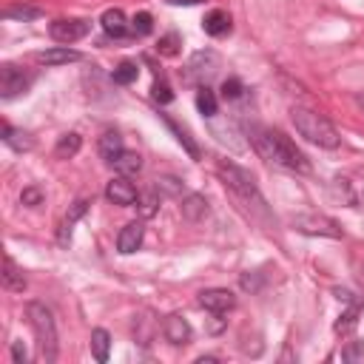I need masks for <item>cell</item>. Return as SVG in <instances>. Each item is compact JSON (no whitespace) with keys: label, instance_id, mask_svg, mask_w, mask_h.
Listing matches in <instances>:
<instances>
[{"label":"cell","instance_id":"1","mask_svg":"<svg viewBox=\"0 0 364 364\" xmlns=\"http://www.w3.org/2000/svg\"><path fill=\"white\" fill-rule=\"evenodd\" d=\"M245 134L254 151L259 154V159H265L268 165L290 171V174H310V159L282 131L268 128V125H245Z\"/></svg>","mask_w":364,"mask_h":364},{"label":"cell","instance_id":"2","mask_svg":"<svg viewBox=\"0 0 364 364\" xmlns=\"http://www.w3.org/2000/svg\"><path fill=\"white\" fill-rule=\"evenodd\" d=\"M217 174L222 179V186L231 191V197L237 200V205L254 220V222H262V225H271L276 222L271 208H268V200L262 197L256 179L251 176V171H245L242 165L231 162V159H220L217 162Z\"/></svg>","mask_w":364,"mask_h":364},{"label":"cell","instance_id":"3","mask_svg":"<svg viewBox=\"0 0 364 364\" xmlns=\"http://www.w3.org/2000/svg\"><path fill=\"white\" fill-rule=\"evenodd\" d=\"M290 120H293L296 131H299L307 142H313V145H319V148H339L341 137H339L336 125H333L324 114H319V111H313V108H307V106H293V108H290Z\"/></svg>","mask_w":364,"mask_h":364},{"label":"cell","instance_id":"4","mask_svg":"<svg viewBox=\"0 0 364 364\" xmlns=\"http://www.w3.org/2000/svg\"><path fill=\"white\" fill-rule=\"evenodd\" d=\"M26 316H29V324H32L35 339H38V358L46 361V364H55L57 361V350H60L55 313L43 302H29L26 305Z\"/></svg>","mask_w":364,"mask_h":364},{"label":"cell","instance_id":"5","mask_svg":"<svg viewBox=\"0 0 364 364\" xmlns=\"http://www.w3.org/2000/svg\"><path fill=\"white\" fill-rule=\"evenodd\" d=\"M222 69V60L214 49H203L197 55H191L186 72H182V80L191 83V86H208V80Z\"/></svg>","mask_w":364,"mask_h":364},{"label":"cell","instance_id":"6","mask_svg":"<svg viewBox=\"0 0 364 364\" xmlns=\"http://www.w3.org/2000/svg\"><path fill=\"white\" fill-rule=\"evenodd\" d=\"M293 228L299 234H307V237H327V239H341V228L336 220L324 217V214H302L293 220Z\"/></svg>","mask_w":364,"mask_h":364},{"label":"cell","instance_id":"7","mask_svg":"<svg viewBox=\"0 0 364 364\" xmlns=\"http://www.w3.org/2000/svg\"><path fill=\"white\" fill-rule=\"evenodd\" d=\"M29 86H32V77L23 69H18L15 63H4V66H0V100L9 103L15 97L26 94Z\"/></svg>","mask_w":364,"mask_h":364},{"label":"cell","instance_id":"8","mask_svg":"<svg viewBox=\"0 0 364 364\" xmlns=\"http://www.w3.org/2000/svg\"><path fill=\"white\" fill-rule=\"evenodd\" d=\"M91 32V21H83V18H60L49 26V35L55 43L60 46H69V43H77L83 40L86 35Z\"/></svg>","mask_w":364,"mask_h":364},{"label":"cell","instance_id":"9","mask_svg":"<svg viewBox=\"0 0 364 364\" xmlns=\"http://www.w3.org/2000/svg\"><path fill=\"white\" fill-rule=\"evenodd\" d=\"M197 302H200L203 310H208V313H214V316H222V313H228V310L237 307V296H234L228 288H208V290L200 293Z\"/></svg>","mask_w":364,"mask_h":364},{"label":"cell","instance_id":"10","mask_svg":"<svg viewBox=\"0 0 364 364\" xmlns=\"http://www.w3.org/2000/svg\"><path fill=\"white\" fill-rule=\"evenodd\" d=\"M106 200L120 208H131L134 203H140V194L134 188V182H128V176H117L106 186Z\"/></svg>","mask_w":364,"mask_h":364},{"label":"cell","instance_id":"11","mask_svg":"<svg viewBox=\"0 0 364 364\" xmlns=\"http://www.w3.org/2000/svg\"><path fill=\"white\" fill-rule=\"evenodd\" d=\"M162 336H165L168 344H174V347L188 344V341H191V324H188V319L179 316V313L165 316V322H162Z\"/></svg>","mask_w":364,"mask_h":364},{"label":"cell","instance_id":"12","mask_svg":"<svg viewBox=\"0 0 364 364\" xmlns=\"http://www.w3.org/2000/svg\"><path fill=\"white\" fill-rule=\"evenodd\" d=\"M100 26H103V32H106L108 38H114V40H125V38L131 35V26H128L123 9H106L103 18H100Z\"/></svg>","mask_w":364,"mask_h":364},{"label":"cell","instance_id":"13","mask_svg":"<svg viewBox=\"0 0 364 364\" xmlns=\"http://www.w3.org/2000/svg\"><path fill=\"white\" fill-rule=\"evenodd\" d=\"M142 237H145V225L140 222V220H134V222H128L123 231H120V237H117V251L120 254H137L140 251V245H142Z\"/></svg>","mask_w":364,"mask_h":364},{"label":"cell","instance_id":"14","mask_svg":"<svg viewBox=\"0 0 364 364\" xmlns=\"http://www.w3.org/2000/svg\"><path fill=\"white\" fill-rule=\"evenodd\" d=\"M35 60H38L40 66H69V63L83 60V55H80V52H74V49H69V46H55V49L38 52V55H35Z\"/></svg>","mask_w":364,"mask_h":364},{"label":"cell","instance_id":"15","mask_svg":"<svg viewBox=\"0 0 364 364\" xmlns=\"http://www.w3.org/2000/svg\"><path fill=\"white\" fill-rule=\"evenodd\" d=\"M86 211H89V200H77V203L72 205V211L66 214V220H63V225H60V231H57V242H60L63 248L72 242V231H74L77 220L86 217Z\"/></svg>","mask_w":364,"mask_h":364},{"label":"cell","instance_id":"16","mask_svg":"<svg viewBox=\"0 0 364 364\" xmlns=\"http://www.w3.org/2000/svg\"><path fill=\"white\" fill-rule=\"evenodd\" d=\"M162 123H165V128H168V131H171V134L176 137V142H179L182 148L188 151V157H191V159H200V157H203V151H200V145H197V142L191 140L188 128H182V125H179L176 120H171L168 114H162Z\"/></svg>","mask_w":364,"mask_h":364},{"label":"cell","instance_id":"17","mask_svg":"<svg viewBox=\"0 0 364 364\" xmlns=\"http://www.w3.org/2000/svg\"><path fill=\"white\" fill-rule=\"evenodd\" d=\"M203 29H205V35H211V38H222V35H228V32H231V15H228L225 9H214V12H208V15H205Z\"/></svg>","mask_w":364,"mask_h":364},{"label":"cell","instance_id":"18","mask_svg":"<svg viewBox=\"0 0 364 364\" xmlns=\"http://www.w3.org/2000/svg\"><path fill=\"white\" fill-rule=\"evenodd\" d=\"M179 208H182V217H186L188 222H200V220L208 217V200L203 194H188Z\"/></svg>","mask_w":364,"mask_h":364},{"label":"cell","instance_id":"19","mask_svg":"<svg viewBox=\"0 0 364 364\" xmlns=\"http://www.w3.org/2000/svg\"><path fill=\"white\" fill-rule=\"evenodd\" d=\"M97 151H100V157L111 165L123 151H125V145H123V137L117 134V131H106L103 137H100V142H97Z\"/></svg>","mask_w":364,"mask_h":364},{"label":"cell","instance_id":"20","mask_svg":"<svg viewBox=\"0 0 364 364\" xmlns=\"http://www.w3.org/2000/svg\"><path fill=\"white\" fill-rule=\"evenodd\" d=\"M4 288L12 290V293H23L26 290V276H23V271L18 268V262L12 256L4 259Z\"/></svg>","mask_w":364,"mask_h":364},{"label":"cell","instance_id":"21","mask_svg":"<svg viewBox=\"0 0 364 364\" xmlns=\"http://www.w3.org/2000/svg\"><path fill=\"white\" fill-rule=\"evenodd\" d=\"M111 165H114V171H117L120 176H137V174L142 171V157H140L137 151H123Z\"/></svg>","mask_w":364,"mask_h":364},{"label":"cell","instance_id":"22","mask_svg":"<svg viewBox=\"0 0 364 364\" xmlns=\"http://www.w3.org/2000/svg\"><path fill=\"white\" fill-rule=\"evenodd\" d=\"M4 142H6L12 151H32V148H35L32 134H26V131H21V128H12V125H4Z\"/></svg>","mask_w":364,"mask_h":364},{"label":"cell","instance_id":"23","mask_svg":"<svg viewBox=\"0 0 364 364\" xmlns=\"http://www.w3.org/2000/svg\"><path fill=\"white\" fill-rule=\"evenodd\" d=\"M80 148H83V137L72 131V134H63V137L57 140V145H55V157H57V159H72Z\"/></svg>","mask_w":364,"mask_h":364},{"label":"cell","instance_id":"24","mask_svg":"<svg viewBox=\"0 0 364 364\" xmlns=\"http://www.w3.org/2000/svg\"><path fill=\"white\" fill-rule=\"evenodd\" d=\"M91 353H94V358L100 364L108 361V353H111V336H108V330H103V327L91 330Z\"/></svg>","mask_w":364,"mask_h":364},{"label":"cell","instance_id":"25","mask_svg":"<svg viewBox=\"0 0 364 364\" xmlns=\"http://www.w3.org/2000/svg\"><path fill=\"white\" fill-rule=\"evenodd\" d=\"M137 77H140V66H137L134 60H123V63L111 72V83H114V86H131Z\"/></svg>","mask_w":364,"mask_h":364},{"label":"cell","instance_id":"26","mask_svg":"<svg viewBox=\"0 0 364 364\" xmlns=\"http://www.w3.org/2000/svg\"><path fill=\"white\" fill-rule=\"evenodd\" d=\"M197 108H200L203 117H217L220 100H217V94H214L208 86H200V89H197Z\"/></svg>","mask_w":364,"mask_h":364},{"label":"cell","instance_id":"27","mask_svg":"<svg viewBox=\"0 0 364 364\" xmlns=\"http://www.w3.org/2000/svg\"><path fill=\"white\" fill-rule=\"evenodd\" d=\"M4 18H6V21H23V23H29V21L43 18V9H40V6H26V4H21V6H9V9L4 12Z\"/></svg>","mask_w":364,"mask_h":364},{"label":"cell","instance_id":"28","mask_svg":"<svg viewBox=\"0 0 364 364\" xmlns=\"http://www.w3.org/2000/svg\"><path fill=\"white\" fill-rule=\"evenodd\" d=\"M159 203H162V194H159L157 188L140 194V217H142V220H151V217L159 211Z\"/></svg>","mask_w":364,"mask_h":364},{"label":"cell","instance_id":"29","mask_svg":"<svg viewBox=\"0 0 364 364\" xmlns=\"http://www.w3.org/2000/svg\"><path fill=\"white\" fill-rule=\"evenodd\" d=\"M358 310H361V305H358V302H350V307L339 316V322L333 324V330H336V333H347V330H353V327H356V322H358Z\"/></svg>","mask_w":364,"mask_h":364},{"label":"cell","instance_id":"30","mask_svg":"<svg viewBox=\"0 0 364 364\" xmlns=\"http://www.w3.org/2000/svg\"><path fill=\"white\" fill-rule=\"evenodd\" d=\"M154 188H157L162 197H182V191H186V186H182L176 176H159Z\"/></svg>","mask_w":364,"mask_h":364},{"label":"cell","instance_id":"31","mask_svg":"<svg viewBox=\"0 0 364 364\" xmlns=\"http://www.w3.org/2000/svg\"><path fill=\"white\" fill-rule=\"evenodd\" d=\"M151 32H154V18H151L148 12H137L134 21H131V35H134V38H145V35H151Z\"/></svg>","mask_w":364,"mask_h":364},{"label":"cell","instance_id":"32","mask_svg":"<svg viewBox=\"0 0 364 364\" xmlns=\"http://www.w3.org/2000/svg\"><path fill=\"white\" fill-rule=\"evenodd\" d=\"M222 97H225L228 103L242 100V97H245V86H242V80H239V77H228V80L222 83Z\"/></svg>","mask_w":364,"mask_h":364},{"label":"cell","instance_id":"33","mask_svg":"<svg viewBox=\"0 0 364 364\" xmlns=\"http://www.w3.org/2000/svg\"><path fill=\"white\" fill-rule=\"evenodd\" d=\"M179 43H182V40H179V35H174V32H171V35L159 38L157 52H159L162 57H176V55H179Z\"/></svg>","mask_w":364,"mask_h":364},{"label":"cell","instance_id":"34","mask_svg":"<svg viewBox=\"0 0 364 364\" xmlns=\"http://www.w3.org/2000/svg\"><path fill=\"white\" fill-rule=\"evenodd\" d=\"M43 200H46V194H43L38 186L23 188V194H21V203H23L26 208H38V205H43Z\"/></svg>","mask_w":364,"mask_h":364},{"label":"cell","instance_id":"35","mask_svg":"<svg viewBox=\"0 0 364 364\" xmlns=\"http://www.w3.org/2000/svg\"><path fill=\"white\" fill-rule=\"evenodd\" d=\"M151 97H154L159 106H168V103L174 100V91H171V86H168L165 80H157L154 89H151Z\"/></svg>","mask_w":364,"mask_h":364},{"label":"cell","instance_id":"36","mask_svg":"<svg viewBox=\"0 0 364 364\" xmlns=\"http://www.w3.org/2000/svg\"><path fill=\"white\" fill-rule=\"evenodd\" d=\"M333 194H336V197H344L350 208H356V203H358L356 194L350 191V182H347V179H333Z\"/></svg>","mask_w":364,"mask_h":364},{"label":"cell","instance_id":"37","mask_svg":"<svg viewBox=\"0 0 364 364\" xmlns=\"http://www.w3.org/2000/svg\"><path fill=\"white\" fill-rule=\"evenodd\" d=\"M358 358H364V341H350L341 350V361H358Z\"/></svg>","mask_w":364,"mask_h":364},{"label":"cell","instance_id":"38","mask_svg":"<svg viewBox=\"0 0 364 364\" xmlns=\"http://www.w3.org/2000/svg\"><path fill=\"white\" fill-rule=\"evenodd\" d=\"M29 358V353H26V347H23V341H12V361H18V364H23Z\"/></svg>","mask_w":364,"mask_h":364},{"label":"cell","instance_id":"39","mask_svg":"<svg viewBox=\"0 0 364 364\" xmlns=\"http://www.w3.org/2000/svg\"><path fill=\"white\" fill-rule=\"evenodd\" d=\"M168 6H200V4H205V0H165Z\"/></svg>","mask_w":364,"mask_h":364},{"label":"cell","instance_id":"40","mask_svg":"<svg viewBox=\"0 0 364 364\" xmlns=\"http://www.w3.org/2000/svg\"><path fill=\"white\" fill-rule=\"evenodd\" d=\"M211 361H217V358H214V356H200V358H197V364H211Z\"/></svg>","mask_w":364,"mask_h":364},{"label":"cell","instance_id":"41","mask_svg":"<svg viewBox=\"0 0 364 364\" xmlns=\"http://www.w3.org/2000/svg\"><path fill=\"white\" fill-rule=\"evenodd\" d=\"M356 103H358V108H361V111H364V91H361V94H358V97H356Z\"/></svg>","mask_w":364,"mask_h":364}]
</instances>
